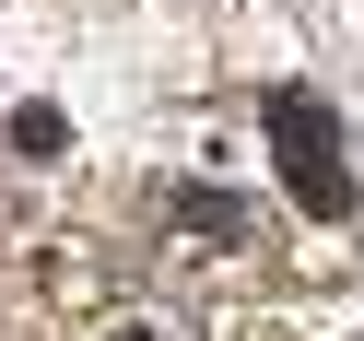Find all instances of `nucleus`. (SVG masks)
I'll return each instance as SVG.
<instances>
[{"label": "nucleus", "mask_w": 364, "mask_h": 341, "mask_svg": "<svg viewBox=\"0 0 364 341\" xmlns=\"http://www.w3.org/2000/svg\"><path fill=\"white\" fill-rule=\"evenodd\" d=\"M270 153H282V189H294V212H317V224H353V153H341V118L306 95V83H270Z\"/></svg>", "instance_id": "1"}, {"label": "nucleus", "mask_w": 364, "mask_h": 341, "mask_svg": "<svg viewBox=\"0 0 364 341\" xmlns=\"http://www.w3.org/2000/svg\"><path fill=\"white\" fill-rule=\"evenodd\" d=\"M165 212H176V224H188V236H200V247H235V236H247V200H235V189H176V200H165Z\"/></svg>", "instance_id": "2"}, {"label": "nucleus", "mask_w": 364, "mask_h": 341, "mask_svg": "<svg viewBox=\"0 0 364 341\" xmlns=\"http://www.w3.org/2000/svg\"><path fill=\"white\" fill-rule=\"evenodd\" d=\"M59 142H71V118H59V106H12V153H24V165H48Z\"/></svg>", "instance_id": "3"}, {"label": "nucleus", "mask_w": 364, "mask_h": 341, "mask_svg": "<svg viewBox=\"0 0 364 341\" xmlns=\"http://www.w3.org/2000/svg\"><path fill=\"white\" fill-rule=\"evenodd\" d=\"M106 341H165V330H106Z\"/></svg>", "instance_id": "4"}]
</instances>
